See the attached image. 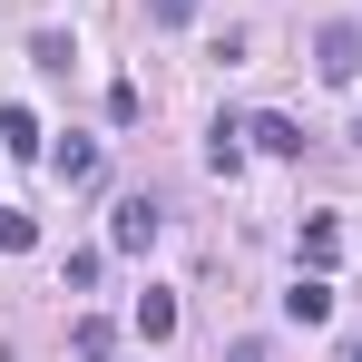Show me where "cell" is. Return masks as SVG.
<instances>
[{
    "label": "cell",
    "mask_w": 362,
    "mask_h": 362,
    "mask_svg": "<svg viewBox=\"0 0 362 362\" xmlns=\"http://www.w3.org/2000/svg\"><path fill=\"white\" fill-rule=\"evenodd\" d=\"M313 69H323L333 88H343V78H362V30H353V20H333V30L313 40Z\"/></svg>",
    "instance_id": "6da1fadb"
},
{
    "label": "cell",
    "mask_w": 362,
    "mask_h": 362,
    "mask_svg": "<svg viewBox=\"0 0 362 362\" xmlns=\"http://www.w3.org/2000/svg\"><path fill=\"white\" fill-rule=\"evenodd\" d=\"M157 226H167V216H157L147 196H127L118 216H108V245H118V255H147V245H157Z\"/></svg>",
    "instance_id": "7a4b0ae2"
},
{
    "label": "cell",
    "mask_w": 362,
    "mask_h": 362,
    "mask_svg": "<svg viewBox=\"0 0 362 362\" xmlns=\"http://www.w3.org/2000/svg\"><path fill=\"white\" fill-rule=\"evenodd\" d=\"M284 323H333V284H323V274H294V294H284Z\"/></svg>",
    "instance_id": "3957f363"
},
{
    "label": "cell",
    "mask_w": 362,
    "mask_h": 362,
    "mask_svg": "<svg viewBox=\"0 0 362 362\" xmlns=\"http://www.w3.org/2000/svg\"><path fill=\"white\" fill-rule=\"evenodd\" d=\"M206 167H216V177L245 167V118H216V127H206Z\"/></svg>",
    "instance_id": "277c9868"
},
{
    "label": "cell",
    "mask_w": 362,
    "mask_h": 362,
    "mask_svg": "<svg viewBox=\"0 0 362 362\" xmlns=\"http://www.w3.org/2000/svg\"><path fill=\"white\" fill-rule=\"evenodd\" d=\"M333 255H343V226H333V216H303V264H313V274H323V264H333Z\"/></svg>",
    "instance_id": "5b68a950"
},
{
    "label": "cell",
    "mask_w": 362,
    "mask_h": 362,
    "mask_svg": "<svg viewBox=\"0 0 362 362\" xmlns=\"http://www.w3.org/2000/svg\"><path fill=\"white\" fill-rule=\"evenodd\" d=\"M177 333V294H137V343H167Z\"/></svg>",
    "instance_id": "8992f818"
},
{
    "label": "cell",
    "mask_w": 362,
    "mask_h": 362,
    "mask_svg": "<svg viewBox=\"0 0 362 362\" xmlns=\"http://www.w3.org/2000/svg\"><path fill=\"white\" fill-rule=\"evenodd\" d=\"M245 137H255L264 157H303V127H294V118H255V127H245Z\"/></svg>",
    "instance_id": "52a82bcc"
},
{
    "label": "cell",
    "mask_w": 362,
    "mask_h": 362,
    "mask_svg": "<svg viewBox=\"0 0 362 362\" xmlns=\"http://www.w3.org/2000/svg\"><path fill=\"white\" fill-rule=\"evenodd\" d=\"M0 147H10V157H40V118H30V108H0Z\"/></svg>",
    "instance_id": "ba28073f"
},
{
    "label": "cell",
    "mask_w": 362,
    "mask_h": 362,
    "mask_svg": "<svg viewBox=\"0 0 362 362\" xmlns=\"http://www.w3.org/2000/svg\"><path fill=\"white\" fill-rule=\"evenodd\" d=\"M59 177H69V186H98V147H88V137H69V147H59Z\"/></svg>",
    "instance_id": "9c48e42d"
},
{
    "label": "cell",
    "mask_w": 362,
    "mask_h": 362,
    "mask_svg": "<svg viewBox=\"0 0 362 362\" xmlns=\"http://www.w3.org/2000/svg\"><path fill=\"white\" fill-rule=\"evenodd\" d=\"M69 343H78V362H108V353H118V333H108V323H98V313H88V323H78V333H69Z\"/></svg>",
    "instance_id": "30bf717a"
},
{
    "label": "cell",
    "mask_w": 362,
    "mask_h": 362,
    "mask_svg": "<svg viewBox=\"0 0 362 362\" xmlns=\"http://www.w3.org/2000/svg\"><path fill=\"white\" fill-rule=\"evenodd\" d=\"M30 59H40V69H49V78H69V59H78V49H69V40H59V30H40V40H30Z\"/></svg>",
    "instance_id": "8fae6325"
},
{
    "label": "cell",
    "mask_w": 362,
    "mask_h": 362,
    "mask_svg": "<svg viewBox=\"0 0 362 362\" xmlns=\"http://www.w3.org/2000/svg\"><path fill=\"white\" fill-rule=\"evenodd\" d=\"M30 235H40V226H30L20 206H0V255H30Z\"/></svg>",
    "instance_id": "7c38bea8"
},
{
    "label": "cell",
    "mask_w": 362,
    "mask_h": 362,
    "mask_svg": "<svg viewBox=\"0 0 362 362\" xmlns=\"http://www.w3.org/2000/svg\"><path fill=\"white\" fill-rule=\"evenodd\" d=\"M147 10H157V20H167V30H186V20H196V10H206V0H147Z\"/></svg>",
    "instance_id": "4fadbf2b"
},
{
    "label": "cell",
    "mask_w": 362,
    "mask_h": 362,
    "mask_svg": "<svg viewBox=\"0 0 362 362\" xmlns=\"http://www.w3.org/2000/svg\"><path fill=\"white\" fill-rule=\"evenodd\" d=\"M353 137H362V127H353Z\"/></svg>",
    "instance_id": "5bb4252c"
},
{
    "label": "cell",
    "mask_w": 362,
    "mask_h": 362,
    "mask_svg": "<svg viewBox=\"0 0 362 362\" xmlns=\"http://www.w3.org/2000/svg\"><path fill=\"white\" fill-rule=\"evenodd\" d=\"M353 362H362V353H353Z\"/></svg>",
    "instance_id": "9a60e30c"
}]
</instances>
